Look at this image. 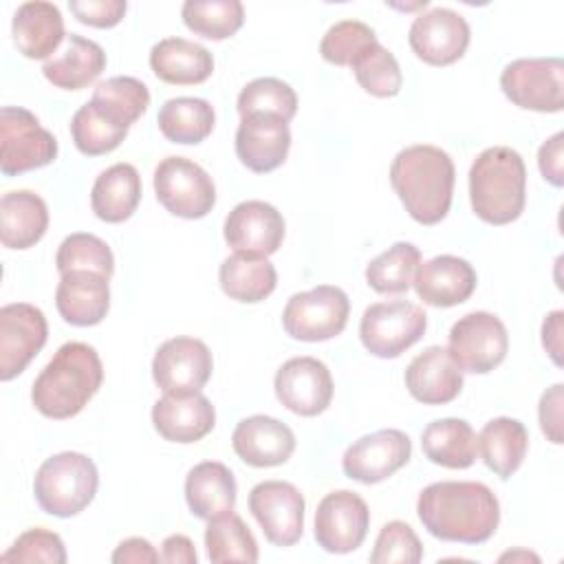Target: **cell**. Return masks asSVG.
Returning <instances> with one entry per match:
<instances>
[{
	"label": "cell",
	"mask_w": 564,
	"mask_h": 564,
	"mask_svg": "<svg viewBox=\"0 0 564 564\" xmlns=\"http://www.w3.org/2000/svg\"><path fill=\"white\" fill-rule=\"evenodd\" d=\"M416 516L423 529L438 540L482 544L498 529L500 502L482 482L441 480L419 494Z\"/></svg>",
	"instance_id": "1"
},
{
	"label": "cell",
	"mask_w": 564,
	"mask_h": 564,
	"mask_svg": "<svg viewBox=\"0 0 564 564\" xmlns=\"http://www.w3.org/2000/svg\"><path fill=\"white\" fill-rule=\"evenodd\" d=\"M454 181L452 156L430 143L403 148L390 163V185L419 225H438L447 216Z\"/></svg>",
	"instance_id": "2"
},
{
	"label": "cell",
	"mask_w": 564,
	"mask_h": 564,
	"mask_svg": "<svg viewBox=\"0 0 564 564\" xmlns=\"http://www.w3.org/2000/svg\"><path fill=\"white\" fill-rule=\"evenodd\" d=\"M101 381L104 366L97 350L84 341H66L35 377L31 401L42 416L64 421L86 408Z\"/></svg>",
	"instance_id": "3"
},
{
	"label": "cell",
	"mask_w": 564,
	"mask_h": 564,
	"mask_svg": "<svg viewBox=\"0 0 564 564\" xmlns=\"http://www.w3.org/2000/svg\"><path fill=\"white\" fill-rule=\"evenodd\" d=\"M469 200L474 214L489 225H509L527 203V167L509 145L482 150L469 167Z\"/></svg>",
	"instance_id": "4"
},
{
	"label": "cell",
	"mask_w": 564,
	"mask_h": 564,
	"mask_svg": "<svg viewBox=\"0 0 564 564\" xmlns=\"http://www.w3.org/2000/svg\"><path fill=\"white\" fill-rule=\"evenodd\" d=\"M97 487V465L82 452H59L46 458L33 478V496L40 509L55 518L82 513L93 502Z\"/></svg>",
	"instance_id": "5"
},
{
	"label": "cell",
	"mask_w": 564,
	"mask_h": 564,
	"mask_svg": "<svg viewBox=\"0 0 564 564\" xmlns=\"http://www.w3.org/2000/svg\"><path fill=\"white\" fill-rule=\"evenodd\" d=\"M427 328L425 311L408 300L370 304L359 322L364 348L381 359H394L414 346Z\"/></svg>",
	"instance_id": "6"
},
{
	"label": "cell",
	"mask_w": 564,
	"mask_h": 564,
	"mask_svg": "<svg viewBox=\"0 0 564 564\" xmlns=\"http://www.w3.org/2000/svg\"><path fill=\"white\" fill-rule=\"evenodd\" d=\"M57 139L40 126L37 117L20 106L0 110V170L4 176H18L53 163Z\"/></svg>",
	"instance_id": "7"
},
{
	"label": "cell",
	"mask_w": 564,
	"mask_h": 564,
	"mask_svg": "<svg viewBox=\"0 0 564 564\" xmlns=\"http://www.w3.org/2000/svg\"><path fill=\"white\" fill-rule=\"evenodd\" d=\"M350 315L348 295L333 284H319L289 297L282 311V326L300 341H326L337 337Z\"/></svg>",
	"instance_id": "8"
},
{
	"label": "cell",
	"mask_w": 564,
	"mask_h": 564,
	"mask_svg": "<svg viewBox=\"0 0 564 564\" xmlns=\"http://www.w3.org/2000/svg\"><path fill=\"white\" fill-rule=\"evenodd\" d=\"M156 200L178 218L198 220L216 205V185L212 176L192 159L165 156L154 167Z\"/></svg>",
	"instance_id": "9"
},
{
	"label": "cell",
	"mask_w": 564,
	"mask_h": 564,
	"mask_svg": "<svg viewBox=\"0 0 564 564\" xmlns=\"http://www.w3.org/2000/svg\"><path fill=\"white\" fill-rule=\"evenodd\" d=\"M509 350L502 319L487 311L463 315L447 335V352L463 372L487 375L498 368Z\"/></svg>",
	"instance_id": "10"
},
{
	"label": "cell",
	"mask_w": 564,
	"mask_h": 564,
	"mask_svg": "<svg viewBox=\"0 0 564 564\" xmlns=\"http://www.w3.org/2000/svg\"><path fill=\"white\" fill-rule=\"evenodd\" d=\"M500 88L511 104L533 112L564 108V62L560 57H520L500 73Z\"/></svg>",
	"instance_id": "11"
},
{
	"label": "cell",
	"mask_w": 564,
	"mask_h": 564,
	"mask_svg": "<svg viewBox=\"0 0 564 564\" xmlns=\"http://www.w3.org/2000/svg\"><path fill=\"white\" fill-rule=\"evenodd\" d=\"M304 496L286 480H264L249 491V511L275 546H293L304 533Z\"/></svg>",
	"instance_id": "12"
},
{
	"label": "cell",
	"mask_w": 564,
	"mask_h": 564,
	"mask_svg": "<svg viewBox=\"0 0 564 564\" xmlns=\"http://www.w3.org/2000/svg\"><path fill=\"white\" fill-rule=\"evenodd\" d=\"M212 370L214 359L207 344L187 335L163 341L152 359V379L165 394L200 392Z\"/></svg>",
	"instance_id": "13"
},
{
	"label": "cell",
	"mask_w": 564,
	"mask_h": 564,
	"mask_svg": "<svg viewBox=\"0 0 564 564\" xmlns=\"http://www.w3.org/2000/svg\"><path fill=\"white\" fill-rule=\"evenodd\" d=\"M370 511L366 500L348 489L326 494L315 511V542L326 553H350L359 549L368 535Z\"/></svg>",
	"instance_id": "14"
},
{
	"label": "cell",
	"mask_w": 564,
	"mask_h": 564,
	"mask_svg": "<svg viewBox=\"0 0 564 564\" xmlns=\"http://www.w3.org/2000/svg\"><path fill=\"white\" fill-rule=\"evenodd\" d=\"M48 324L44 313L29 302H13L0 308V379L22 375L31 359L44 348Z\"/></svg>",
	"instance_id": "15"
},
{
	"label": "cell",
	"mask_w": 564,
	"mask_h": 564,
	"mask_svg": "<svg viewBox=\"0 0 564 564\" xmlns=\"http://www.w3.org/2000/svg\"><path fill=\"white\" fill-rule=\"evenodd\" d=\"M412 441L405 432L386 427L357 438L341 456V469L350 480L377 485L408 465Z\"/></svg>",
	"instance_id": "16"
},
{
	"label": "cell",
	"mask_w": 564,
	"mask_h": 564,
	"mask_svg": "<svg viewBox=\"0 0 564 564\" xmlns=\"http://www.w3.org/2000/svg\"><path fill=\"white\" fill-rule=\"evenodd\" d=\"M467 20L447 7H434L419 13L410 26L408 42L419 59L430 66H449L458 62L469 46Z\"/></svg>",
	"instance_id": "17"
},
{
	"label": "cell",
	"mask_w": 564,
	"mask_h": 564,
	"mask_svg": "<svg viewBox=\"0 0 564 564\" xmlns=\"http://www.w3.org/2000/svg\"><path fill=\"white\" fill-rule=\"evenodd\" d=\"M278 401L300 416H317L333 401V377L324 361L315 357H291L273 379Z\"/></svg>",
	"instance_id": "18"
},
{
	"label": "cell",
	"mask_w": 564,
	"mask_h": 564,
	"mask_svg": "<svg viewBox=\"0 0 564 564\" xmlns=\"http://www.w3.org/2000/svg\"><path fill=\"white\" fill-rule=\"evenodd\" d=\"M282 214L264 200H242L225 218L223 236L236 253L269 258L284 240Z\"/></svg>",
	"instance_id": "19"
},
{
	"label": "cell",
	"mask_w": 564,
	"mask_h": 564,
	"mask_svg": "<svg viewBox=\"0 0 564 564\" xmlns=\"http://www.w3.org/2000/svg\"><path fill=\"white\" fill-rule=\"evenodd\" d=\"M291 130L289 121L271 112H253L240 117L236 130V154L240 163L256 172L267 174L278 170L289 154Z\"/></svg>",
	"instance_id": "20"
},
{
	"label": "cell",
	"mask_w": 564,
	"mask_h": 564,
	"mask_svg": "<svg viewBox=\"0 0 564 564\" xmlns=\"http://www.w3.org/2000/svg\"><path fill=\"white\" fill-rule=\"evenodd\" d=\"M476 269L458 256H434L416 267L412 286L416 295L436 308L463 304L476 291Z\"/></svg>",
	"instance_id": "21"
},
{
	"label": "cell",
	"mask_w": 564,
	"mask_h": 564,
	"mask_svg": "<svg viewBox=\"0 0 564 564\" xmlns=\"http://www.w3.org/2000/svg\"><path fill=\"white\" fill-rule=\"evenodd\" d=\"M231 447L251 467H278L295 452V434L280 419L253 414L238 421L231 434Z\"/></svg>",
	"instance_id": "22"
},
{
	"label": "cell",
	"mask_w": 564,
	"mask_h": 564,
	"mask_svg": "<svg viewBox=\"0 0 564 564\" xmlns=\"http://www.w3.org/2000/svg\"><path fill=\"white\" fill-rule=\"evenodd\" d=\"M152 425L170 443H196L216 425V410L200 392L163 394L152 405Z\"/></svg>",
	"instance_id": "23"
},
{
	"label": "cell",
	"mask_w": 564,
	"mask_h": 564,
	"mask_svg": "<svg viewBox=\"0 0 564 564\" xmlns=\"http://www.w3.org/2000/svg\"><path fill=\"white\" fill-rule=\"evenodd\" d=\"M408 392L425 405H445L463 390V370L454 364L447 348L427 346L405 368Z\"/></svg>",
	"instance_id": "24"
},
{
	"label": "cell",
	"mask_w": 564,
	"mask_h": 564,
	"mask_svg": "<svg viewBox=\"0 0 564 564\" xmlns=\"http://www.w3.org/2000/svg\"><path fill=\"white\" fill-rule=\"evenodd\" d=\"M55 306L70 326H95L110 308L108 275L97 271H68L55 289Z\"/></svg>",
	"instance_id": "25"
},
{
	"label": "cell",
	"mask_w": 564,
	"mask_h": 564,
	"mask_svg": "<svg viewBox=\"0 0 564 564\" xmlns=\"http://www.w3.org/2000/svg\"><path fill=\"white\" fill-rule=\"evenodd\" d=\"M11 33L18 51L29 59H51L66 40L62 11L46 0L22 2L13 13Z\"/></svg>",
	"instance_id": "26"
},
{
	"label": "cell",
	"mask_w": 564,
	"mask_h": 564,
	"mask_svg": "<svg viewBox=\"0 0 564 564\" xmlns=\"http://www.w3.org/2000/svg\"><path fill=\"white\" fill-rule=\"evenodd\" d=\"M234 471L218 460H203L185 476V500L189 511L200 520H214L236 507Z\"/></svg>",
	"instance_id": "27"
},
{
	"label": "cell",
	"mask_w": 564,
	"mask_h": 564,
	"mask_svg": "<svg viewBox=\"0 0 564 564\" xmlns=\"http://www.w3.org/2000/svg\"><path fill=\"white\" fill-rule=\"evenodd\" d=\"M152 73L174 86L203 84L214 73L212 53L185 37H163L150 48Z\"/></svg>",
	"instance_id": "28"
},
{
	"label": "cell",
	"mask_w": 564,
	"mask_h": 564,
	"mask_svg": "<svg viewBox=\"0 0 564 564\" xmlns=\"http://www.w3.org/2000/svg\"><path fill=\"white\" fill-rule=\"evenodd\" d=\"M104 70V48L79 33H68L64 48L57 51L42 66L44 77L62 90H82L93 84Z\"/></svg>",
	"instance_id": "29"
},
{
	"label": "cell",
	"mask_w": 564,
	"mask_h": 564,
	"mask_svg": "<svg viewBox=\"0 0 564 564\" xmlns=\"http://www.w3.org/2000/svg\"><path fill=\"white\" fill-rule=\"evenodd\" d=\"M48 229V207L31 189L7 192L0 200V242L7 249H29Z\"/></svg>",
	"instance_id": "30"
},
{
	"label": "cell",
	"mask_w": 564,
	"mask_h": 564,
	"mask_svg": "<svg viewBox=\"0 0 564 564\" xmlns=\"http://www.w3.org/2000/svg\"><path fill=\"white\" fill-rule=\"evenodd\" d=\"M141 200V176L132 163H115L106 167L93 183L90 207L104 223L128 220Z\"/></svg>",
	"instance_id": "31"
},
{
	"label": "cell",
	"mask_w": 564,
	"mask_h": 564,
	"mask_svg": "<svg viewBox=\"0 0 564 564\" xmlns=\"http://www.w3.org/2000/svg\"><path fill=\"white\" fill-rule=\"evenodd\" d=\"M421 447L430 463L447 469H467L478 456V436L465 419H436L421 434Z\"/></svg>",
	"instance_id": "32"
},
{
	"label": "cell",
	"mask_w": 564,
	"mask_h": 564,
	"mask_svg": "<svg viewBox=\"0 0 564 564\" xmlns=\"http://www.w3.org/2000/svg\"><path fill=\"white\" fill-rule=\"evenodd\" d=\"M529 449V432L522 421L496 416L478 434V452L485 465L500 478H511Z\"/></svg>",
	"instance_id": "33"
},
{
	"label": "cell",
	"mask_w": 564,
	"mask_h": 564,
	"mask_svg": "<svg viewBox=\"0 0 564 564\" xmlns=\"http://www.w3.org/2000/svg\"><path fill=\"white\" fill-rule=\"evenodd\" d=\"M218 282L227 297L242 304H256L275 291L278 273L269 258L234 251L223 260Z\"/></svg>",
	"instance_id": "34"
},
{
	"label": "cell",
	"mask_w": 564,
	"mask_h": 564,
	"mask_svg": "<svg viewBox=\"0 0 564 564\" xmlns=\"http://www.w3.org/2000/svg\"><path fill=\"white\" fill-rule=\"evenodd\" d=\"M156 123L167 141L196 145L212 134L216 126V112L207 99L174 97L159 108Z\"/></svg>",
	"instance_id": "35"
},
{
	"label": "cell",
	"mask_w": 564,
	"mask_h": 564,
	"mask_svg": "<svg viewBox=\"0 0 564 564\" xmlns=\"http://www.w3.org/2000/svg\"><path fill=\"white\" fill-rule=\"evenodd\" d=\"M90 104L112 123L128 128L145 115L150 106L148 86L130 75H115L106 82H99L93 90Z\"/></svg>",
	"instance_id": "36"
},
{
	"label": "cell",
	"mask_w": 564,
	"mask_h": 564,
	"mask_svg": "<svg viewBox=\"0 0 564 564\" xmlns=\"http://www.w3.org/2000/svg\"><path fill=\"white\" fill-rule=\"evenodd\" d=\"M421 251L412 242H394L366 267V282L381 295H399L412 286Z\"/></svg>",
	"instance_id": "37"
},
{
	"label": "cell",
	"mask_w": 564,
	"mask_h": 564,
	"mask_svg": "<svg viewBox=\"0 0 564 564\" xmlns=\"http://www.w3.org/2000/svg\"><path fill=\"white\" fill-rule=\"evenodd\" d=\"M207 557L216 564L223 562H258V542L245 520L229 511L214 520H207L205 529Z\"/></svg>",
	"instance_id": "38"
},
{
	"label": "cell",
	"mask_w": 564,
	"mask_h": 564,
	"mask_svg": "<svg viewBox=\"0 0 564 564\" xmlns=\"http://www.w3.org/2000/svg\"><path fill=\"white\" fill-rule=\"evenodd\" d=\"M185 26L207 40H227L245 22V7L238 0H187L181 7Z\"/></svg>",
	"instance_id": "39"
},
{
	"label": "cell",
	"mask_w": 564,
	"mask_h": 564,
	"mask_svg": "<svg viewBox=\"0 0 564 564\" xmlns=\"http://www.w3.org/2000/svg\"><path fill=\"white\" fill-rule=\"evenodd\" d=\"M357 84L372 97L386 99L399 95L403 86V75L397 57L377 40L372 42L352 64Z\"/></svg>",
	"instance_id": "40"
},
{
	"label": "cell",
	"mask_w": 564,
	"mask_h": 564,
	"mask_svg": "<svg viewBox=\"0 0 564 564\" xmlns=\"http://www.w3.org/2000/svg\"><path fill=\"white\" fill-rule=\"evenodd\" d=\"M70 137L82 154L101 156L121 145L128 137V128L108 121L90 101H86L70 119Z\"/></svg>",
	"instance_id": "41"
},
{
	"label": "cell",
	"mask_w": 564,
	"mask_h": 564,
	"mask_svg": "<svg viewBox=\"0 0 564 564\" xmlns=\"http://www.w3.org/2000/svg\"><path fill=\"white\" fill-rule=\"evenodd\" d=\"M55 264L59 275L68 271H97L110 278L115 271V256L108 242L99 236L77 231L59 242Z\"/></svg>",
	"instance_id": "42"
},
{
	"label": "cell",
	"mask_w": 564,
	"mask_h": 564,
	"mask_svg": "<svg viewBox=\"0 0 564 564\" xmlns=\"http://www.w3.org/2000/svg\"><path fill=\"white\" fill-rule=\"evenodd\" d=\"M236 108L240 117L253 112H271L284 121H291L297 112V95L286 82L278 77H258L240 90Z\"/></svg>",
	"instance_id": "43"
},
{
	"label": "cell",
	"mask_w": 564,
	"mask_h": 564,
	"mask_svg": "<svg viewBox=\"0 0 564 564\" xmlns=\"http://www.w3.org/2000/svg\"><path fill=\"white\" fill-rule=\"evenodd\" d=\"M372 42H377V35L366 22L339 20L324 33L319 53L328 64L350 66Z\"/></svg>",
	"instance_id": "44"
},
{
	"label": "cell",
	"mask_w": 564,
	"mask_h": 564,
	"mask_svg": "<svg viewBox=\"0 0 564 564\" xmlns=\"http://www.w3.org/2000/svg\"><path fill=\"white\" fill-rule=\"evenodd\" d=\"M421 560L423 544L408 522L390 520L381 527L370 553L372 564H419Z\"/></svg>",
	"instance_id": "45"
},
{
	"label": "cell",
	"mask_w": 564,
	"mask_h": 564,
	"mask_svg": "<svg viewBox=\"0 0 564 564\" xmlns=\"http://www.w3.org/2000/svg\"><path fill=\"white\" fill-rule=\"evenodd\" d=\"M2 562H20V564H64L66 562V549L62 538L55 531L35 527L26 529L18 535V540L0 555Z\"/></svg>",
	"instance_id": "46"
},
{
	"label": "cell",
	"mask_w": 564,
	"mask_h": 564,
	"mask_svg": "<svg viewBox=\"0 0 564 564\" xmlns=\"http://www.w3.org/2000/svg\"><path fill=\"white\" fill-rule=\"evenodd\" d=\"M68 9L82 24L112 29L123 20L128 4L123 0H70Z\"/></svg>",
	"instance_id": "47"
},
{
	"label": "cell",
	"mask_w": 564,
	"mask_h": 564,
	"mask_svg": "<svg viewBox=\"0 0 564 564\" xmlns=\"http://www.w3.org/2000/svg\"><path fill=\"white\" fill-rule=\"evenodd\" d=\"M562 394H564V386L555 383L542 392L538 403L540 430L555 445L562 443V401H564Z\"/></svg>",
	"instance_id": "48"
},
{
	"label": "cell",
	"mask_w": 564,
	"mask_h": 564,
	"mask_svg": "<svg viewBox=\"0 0 564 564\" xmlns=\"http://www.w3.org/2000/svg\"><path fill=\"white\" fill-rule=\"evenodd\" d=\"M564 132H555L553 137H549L540 150H538V167L544 176V181H549L555 187L564 185Z\"/></svg>",
	"instance_id": "49"
},
{
	"label": "cell",
	"mask_w": 564,
	"mask_h": 564,
	"mask_svg": "<svg viewBox=\"0 0 564 564\" xmlns=\"http://www.w3.org/2000/svg\"><path fill=\"white\" fill-rule=\"evenodd\" d=\"M115 564H154L161 560L156 549L145 538H128L117 544L110 557Z\"/></svg>",
	"instance_id": "50"
},
{
	"label": "cell",
	"mask_w": 564,
	"mask_h": 564,
	"mask_svg": "<svg viewBox=\"0 0 564 564\" xmlns=\"http://www.w3.org/2000/svg\"><path fill=\"white\" fill-rule=\"evenodd\" d=\"M161 560L167 564H196L194 542L183 533H172L161 544Z\"/></svg>",
	"instance_id": "51"
},
{
	"label": "cell",
	"mask_w": 564,
	"mask_h": 564,
	"mask_svg": "<svg viewBox=\"0 0 564 564\" xmlns=\"http://www.w3.org/2000/svg\"><path fill=\"white\" fill-rule=\"evenodd\" d=\"M562 319L564 311H551L542 322V346L555 366H562Z\"/></svg>",
	"instance_id": "52"
},
{
	"label": "cell",
	"mask_w": 564,
	"mask_h": 564,
	"mask_svg": "<svg viewBox=\"0 0 564 564\" xmlns=\"http://www.w3.org/2000/svg\"><path fill=\"white\" fill-rule=\"evenodd\" d=\"M502 560H533V562H540V557L538 555H533V553H529V551H509V553H505V555H500V562Z\"/></svg>",
	"instance_id": "53"
}]
</instances>
